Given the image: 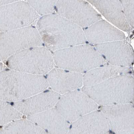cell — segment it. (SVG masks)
<instances>
[{
  "label": "cell",
  "instance_id": "25",
  "mask_svg": "<svg viewBox=\"0 0 134 134\" xmlns=\"http://www.w3.org/2000/svg\"><path fill=\"white\" fill-rule=\"evenodd\" d=\"M0 134H1V129H0Z\"/></svg>",
  "mask_w": 134,
  "mask_h": 134
},
{
  "label": "cell",
  "instance_id": "22",
  "mask_svg": "<svg viewBox=\"0 0 134 134\" xmlns=\"http://www.w3.org/2000/svg\"><path fill=\"white\" fill-rule=\"evenodd\" d=\"M126 19L131 29L134 27V1L121 0L120 1Z\"/></svg>",
  "mask_w": 134,
  "mask_h": 134
},
{
  "label": "cell",
  "instance_id": "15",
  "mask_svg": "<svg viewBox=\"0 0 134 134\" xmlns=\"http://www.w3.org/2000/svg\"><path fill=\"white\" fill-rule=\"evenodd\" d=\"M83 30L87 43L93 46L126 38L125 32L103 19Z\"/></svg>",
  "mask_w": 134,
  "mask_h": 134
},
{
  "label": "cell",
  "instance_id": "16",
  "mask_svg": "<svg viewBox=\"0 0 134 134\" xmlns=\"http://www.w3.org/2000/svg\"><path fill=\"white\" fill-rule=\"evenodd\" d=\"M97 12L107 20L108 23L117 29L130 33L132 29L129 25L118 0H88L87 1Z\"/></svg>",
  "mask_w": 134,
  "mask_h": 134
},
{
  "label": "cell",
  "instance_id": "8",
  "mask_svg": "<svg viewBox=\"0 0 134 134\" xmlns=\"http://www.w3.org/2000/svg\"><path fill=\"white\" fill-rule=\"evenodd\" d=\"M56 14L82 29L102 19L97 10L87 1L59 0L56 4Z\"/></svg>",
  "mask_w": 134,
  "mask_h": 134
},
{
  "label": "cell",
  "instance_id": "20",
  "mask_svg": "<svg viewBox=\"0 0 134 134\" xmlns=\"http://www.w3.org/2000/svg\"><path fill=\"white\" fill-rule=\"evenodd\" d=\"M23 116L10 103L0 99V127Z\"/></svg>",
  "mask_w": 134,
  "mask_h": 134
},
{
  "label": "cell",
  "instance_id": "11",
  "mask_svg": "<svg viewBox=\"0 0 134 134\" xmlns=\"http://www.w3.org/2000/svg\"><path fill=\"white\" fill-rule=\"evenodd\" d=\"M93 46L109 64L128 68L133 64V51L126 40L115 41Z\"/></svg>",
  "mask_w": 134,
  "mask_h": 134
},
{
  "label": "cell",
  "instance_id": "23",
  "mask_svg": "<svg viewBox=\"0 0 134 134\" xmlns=\"http://www.w3.org/2000/svg\"><path fill=\"white\" fill-rule=\"evenodd\" d=\"M15 1H16L15 0H1L0 1V7L12 3Z\"/></svg>",
  "mask_w": 134,
  "mask_h": 134
},
{
  "label": "cell",
  "instance_id": "18",
  "mask_svg": "<svg viewBox=\"0 0 134 134\" xmlns=\"http://www.w3.org/2000/svg\"><path fill=\"white\" fill-rule=\"evenodd\" d=\"M132 67L117 66L108 63L100 65L83 75V87H91L113 77L125 75H132Z\"/></svg>",
  "mask_w": 134,
  "mask_h": 134
},
{
  "label": "cell",
  "instance_id": "2",
  "mask_svg": "<svg viewBox=\"0 0 134 134\" xmlns=\"http://www.w3.org/2000/svg\"><path fill=\"white\" fill-rule=\"evenodd\" d=\"M48 88L45 76L29 74L5 68L0 72V99L12 103Z\"/></svg>",
  "mask_w": 134,
  "mask_h": 134
},
{
  "label": "cell",
  "instance_id": "13",
  "mask_svg": "<svg viewBox=\"0 0 134 134\" xmlns=\"http://www.w3.org/2000/svg\"><path fill=\"white\" fill-rule=\"evenodd\" d=\"M48 87L60 96L83 87V74L54 68L46 76Z\"/></svg>",
  "mask_w": 134,
  "mask_h": 134
},
{
  "label": "cell",
  "instance_id": "4",
  "mask_svg": "<svg viewBox=\"0 0 134 134\" xmlns=\"http://www.w3.org/2000/svg\"><path fill=\"white\" fill-rule=\"evenodd\" d=\"M57 68L84 74L106 61L91 44L84 43L52 52Z\"/></svg>",
  "mask_w": 134,
  "mask_h": 134
},
{
  "label": "cell",
  "instance_id": "21",
  "mask_svg": "<svg viewBox=\"0 0 134 134\" xmlns=\"http://www.w3.org/2000/svg\"><path fill=\"white\" fill-rule=\"evenodd\" d=\"M57 1H27L28 3L38 15L42 16L56 14Z\"/></svg>",
  "mask_w": 134,
  "mask_h": 134
},
{
  "label": "cell",
  "instance_id": "3",
  "mask_svg": "<svg viewBox=\"0 0 134 134\" xmlns=\"http://www.w3.org/2000/svg\"><path fill=\"white\" fill-rule=\"evenodd\" d=\"M81 90L98 106L131 104L134 79L131 75L118 76L95 86L83 87Z\"/></svg>",
  "mask_w": 134,
  "mask_h": 134
},
{
  "label": "cell",
  "instance_id": "10",
  "mask_svg": "<svg viewBox=\"0 0 134 134\" xmlns=\"http://www.w3.org/2000/svg\"><path fill=\"white\" fill-rule=\"evenodd\" d=\"M114 134H133L134 107L132 104L100 106Z\"/></svg>",
  "mask_w": 134,
  "mask_h": 134
},
{
  "label": "cell",
  "instance_id": "19",
  "mask_svg": "<svg viewBox=\"0 0 134 134\" xmlns=\"http://www.w3.org/2000/svg\"><path fill=\"white\" fill-rule=\"evenodd\" d=\"M1 134H48L35 123L21 118L0 127Z\"/></svg>",
  "mask_w": 134,
  "mask_h": 134
},
{
  "label": "cell",
  "instance_id": "5",
  "mask_svg": "<svg viewBox=\"0 0 134 134\" xmlns=\"http://www.w3.org/2000/svg\"><path fill=\"white\" fill-rule=\"evenodd\" d=\"M8 68L29 74L46 76L55 68L53 53L45 46L32 47L6 61Z\"/></svg>",
  "mask_w": 134,
  "mask_h": 134
},
{
  "label": "cell",
  "instance_id": "7",
  "mask_svg": "<svg viewBox=\"0 0 134 134\" xmlns=\"http://www.w3.org/2000/svg\"><path fill=\"white\" fill-rule=\"evenodd\" d=\"M40 18L27 2L17 1L0 7V32L32 26Z\"/></svg>",
  "mask_w": 134,
  "mask_h": 134
},
{
  "label": "cell",
  "instance_id": "9",
  "mask_svg": "<svg viewBox=\"0 0 134 134\" xmlns=\"http://www.w3.org/2000/svg\"><path fill=\"white\" fill-rule=\"evenodd\" d=\"M55 108L70 124L98 109L99 106L81 89L60 96Z\"/></svg>",
  "mask_w": 134,
  "mask_h": 134
},
{
  "label": "cell",
  "instance_id": "17",
  "mask_svg": "<svg viewBox=\"0 0 134 134\" xmlns=\"http://www.w3.org/2000/svg\"><path fill=\"white\" fill-rule=\"evenodd\" d=\"M48 134H68L70 123L55 107L26 117Z\"/></svg>",
  "mask_w": 134,
  "mask_h": 134
},
{
  "label": "cell",
  "instance_id": "6",
  "mask_svg": "<svg viewBox=\"0 0 134 134\" xmlns=\"http://www.w3.org/2000/svg\"><path fill=\"white\" fill-rule=\"evenodd\" d=\"M43 46L39 32L34 26L0 33V62L7 61L27 48Z\"/></svg>",
  "mask_w": 134,
  "mask_h": 134
},
{
  "label": "cell",
  "instance_id": "12",
  "mask_svg": "<svg viewBox=\"0 0 134 134\" xmlns=\"http://www.w3.org/2000/svg\"><path fill=\"white\" fill-rule=\"evenodd\" d=\"M60 97V94L47 88L25 99L11 104L23 116L27 117L55 107Z\"/></svg>",
  "mask_w": 134,
  "mask_h": 134
},
{
  "label": "cell",
  "instance_id": "1",
  "mask_svg": "<svg viewBox=\"0 0 134 134\" xmlns=\"http://www.w3.org/2000/svg\"><path fill=\"white\" fill-rule=\"evenodd\" d=\"M36 28L43 45L52 52L87 43L83 29L57 14L40 17Z\"/></svg>",
  "mask_w": 134,
  "mask_h": 134
},
{
  "label": "cell",
  "instance_id": "24",
  "mask_svg": "<svg viewBox=\"0 0 134 134\" xmlns=\"http://www.w3.org/2000/svg\"><path fill=\"white\" fill-rule=\"evenodd\" d=\"M3 69V64L2 62H0V72Z\"/></svg>",
  "mask_w": 134,
  "mask_h": 134
},
{
  "label": "cell",
  "instance_id": "14",
  "mask_svg": "<svg viewBox=\"0 0 134 134\" xmlns=\"http://www.w3.org/2000/svg\"><path fill=\"white\" fill-rule=\"evenodd\" d=\"M109 131L107 120L97 109L71 123L68 134H109Z\"/></svg>",
  "mask_w": 134,
  "mask_h": 134
}]
</instances>
